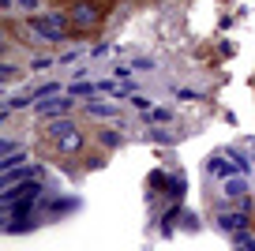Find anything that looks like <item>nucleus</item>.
I'll return each instance as SVG.
<instances>
[{
    "mask_svg": "<svg viewBox=\"0 0 255 251\" xmlns=\"http://www.w3.org/2000/svg\"><path fill=\"white\" fill-rule=\"evenodd\" d=\"M49 139H53L56 150H64V154H75V150L83 146V135H79V127H75L72 120H53V124H49Z\"/></svg>",
    "mask_w": 255,
    "mask_h": 251,
    "instance_id": "f257e3e1",
    "label": "nucleus"
},
{
    "mask_svg": "<svg viewBox=\"0 0 255 251\" xmlns=\"http://www.w3.org/2000/svg\"><path fill=\"white\" fill-rule=\"evenodd\" d=\"M34 30L41 34V38H49V41H60V26H64V15H41V19H34Z\"/></svg>",
    "mask_w": 255,
    "mask_h": 251,
    "instance_id": "f03ea898",
    "label": "nucleus"
},
{
    "mask_svg": "<svg viewBox=\"0 0 255 251\" xmlns=\"http://www.w3.org/2000/svg\"><path fill=\"white\" fill-rule=\"evenodd\" d=\"M68 19H72V23H79V26H90V23H98V8H94V4H87V0H79Z\"/></svg>",
    "mask_w": 255,
    "mask_h": 251,
    "instance_id": "7ed1b4c3",
    "label": "nucleus"
},
{
    "mask_svg": "<svg viewBox=\"0 0 255 251\" xmlns=\"http://www.w3.org/2000/svg\"><path fill=\"white\" fill-rule=\"evenodd\" d=\"M218 225H222L225 233H237V229L248 225V218H244V214H222V218H218Z\"/></svg>",
    "mask_w": 255,
    "mask_h": 251,
    "instance_id": "20e7f679",
    "label": "nucleus"
},
{
    "mask_svg": "<svg viewBox=\"0 0 255 251\" xmlns=\"http://www.w3.org/2000/svg\"><path fill=\"white\" fill-rule=\"evenodd\" d=\"M233 244H240V248H248V251H255V236L248 233V229H237V236H233Z\"/></svg>",
    "mask_w": 255,
    "mask_h": 251,
    "instance_id": "39448f33",
    "label": "nucleus"
},
{
    "mask_svg": "<svg viewBox=\"0 0 255 251\" xmlns=\"http://www.w3.org/2000/svg\"><path fill=\"white\" fill-rule=\"evenodd\" d=\"M34 105H38L41 113H64L68 109V102H34Z\"/></svg>",
    "mask_w": 255,
    "mask_h": 251,
    "instance_id": "423d86ee",
    "label": "nucleus"
},
{
    "mask_svg": "<svg viewBox=\"0 0 255 251\" xmlns=\"http://www.w3.org/2000/svg\"><path fill=\"white\" fill-rule=\"evenodd\" d=\"M23 161H26L23 150H15V154H4V169H15V165H23Z\"/></svg>",
    "mask_w": 255,
    "mask_h": 251,
    "instance_id": "0eeeda50",
    "label": "nucleus"
},
{
    "mask_svg": "<svg viewBox=\"0 0 255 251\" xmlns=\"http://www.w3.org/2000/svg\"><path fill=\"white\" fill-rule=\"evenodd\" d=\"M146 120H150V124H165V120H173V113H169V109H154Z\"/></svg>",
    "mask_w": 255,
    "mask_h": 251,
    "instance_id": "6e6552de",
    "label": "nucleus"
},
{
    "mask_svg": "<svg viewBox=\"0 0 255 251\" xmlns=\"http://www.w3.org/2000/svg\"><path fill=\"white\" fill-rule=\"evenodd\" d=\"M94 90H102V87H90V83H75V87H72V94H79V98H90Z\"/></svg>",
    "mask_w": 255,
    "mask_h": 251,
    "instance_id": "1a4fd4ad",
    "label": "nucleus"
},
{
    "mask_svg": "<svg viewBox=\"0 0 255 251\" xmlns=\"http://www.w3.org/2000/svg\"><path fill=\"white\" fill-rule=\"evenodd\" d=\"M225 195H244V180H225Z\"/></svg>",
    "mask_w": 255,
    "mask_h": 251,
    "instance_id": "9d476101",
    "label": "nucleus"
},
{
    "mask_svg": "<svg viewBox=\"0 0 255 251\" xmlns=\"http://www.w3.org/2000/svg\"><path fill=\"white\" fill-rule=\"evenodd\" d=\"M87 113H98V117H109V105H102V102H87Z\"/></svg>",
    "mask_w": 255,
    "mask_h": 251,
    "instance_id": "9b49d317",
    "label": "nucleus"
},
{
    "mask_svg": "<svg viewBox=\"0 0 255 251\" xmlns=\"http://www.w3.org/2000/svg\"><path fill=\"white\" fill-rule=\"evenodd\" d=\"M102 142H105V146H120V142H124V139H120L117 131H102Z\"/></svg>",
    "mask_w": 255,
    "mask_h": 251,
    "instance_id": "f8f14e48",
    "label": "nucleus"
},
{
    "mask_svg": "<svg viewBox=\"0 0 255 251\" xmlns=\"http://www.w3.org/2000/svg\"><path fill=\"white\" fill-rule=\"evenodd\" d=\"M210 173H214V176H233L229 169H225V161H210Z\"/></svg>",
    "mask_w": 255,
    "mask_h": 251,
    "instance_id": "ddd939ff",
    "label": "nucleus"
}]
</instances>
